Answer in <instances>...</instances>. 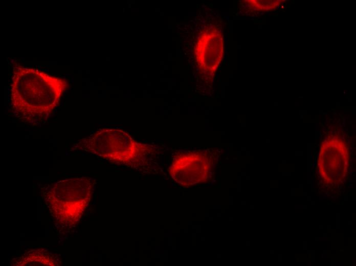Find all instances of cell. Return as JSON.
<instances>
[{"instance_id":"1","label":"cell","mask_w":356,"mask_h":266,"mask_svg":"<svg viewBox=\"0 0 356 266\" xmlns=\"http://www.w3.org/2000/svg\"><path fill=\"white\" fill-rule=\"evenodd\" d=\"M93 152L117 163L134 166L140 164L152 151L150 147L139 143L125 131L117 129H103L84 140Z\"/></svg>"}]
</instances>
